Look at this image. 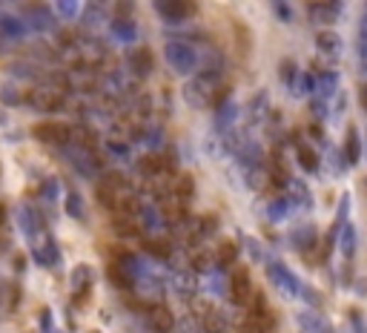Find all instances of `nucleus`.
I'll return each mask as SVG.
<instances>
[{"label":"nucleus","mask_w":367,"mask_h":333,"mask_svg":"<svg viewBox=\"0 0 367 333\" xmlns=\"http://www.w3.org/2000/svg\"><path fill=\"white\" fill-rule=\"evenodd\" d=\"M250 296V276L247 273H236L233 276V299H247Z\"/></svg>","instance_id":"14"},{"label":"nucleus","mask_w":367,"mask_h":333,"mask_svg":"<svg viewBox=\"0 0 367 333\" xmlns=\"http://www.w3.org/2000/svg\"><path fill=\"white\" fill-rule=\"evenodd\" d=\"M358 155H361L358 132H356V129H350V132H347V161H350V164H356V161H358Z\"/></svg>","instance_id":"15"},{"label":"nucleus","mask_w":367,"mask_h":333,"mask_svg":"<svg viewBox=\"0 0 367 333\" xmlns=\"http://www.w3.org/2000/svg\"><path fill=\"white\" fill-rule=\"evenodd\" d=\"M356 49H358L361 66H367V15H364V18H361V23H358V40H356Z\"/></svg>","instance_id":"16"},{"label":"nucleus","mask_w":367,"mask_h":333,"mask_svg":"<svg viewBox=\"0 0 367 333\" xmlns=\"http://www.w3.org/2000/svg\"><path fill=\"white\" fill-rule=\"evenodd\" d=\"M190 187H192V181L184 178V181H181V198H190Z\"/></svg>","instance_id":"30"},{"label":"nucleus","mask_w":367,"mask_h":333,"mask_svg":"<svg viewBox=\"0 0 367 333\" xmlns=\"http://www.w3.org/2000/svg\"><path fill=\"white\" fill-rule=\"evenodd\" d=\"M109 279H112V285H115V288H121V290H124V288L129 290V288L135 285V273H132V271H126L124 264H112V268H109Z\"/></svg>","instance_id":"11"},{"label":"nucleus","mask_w":367,"mask_h":333,"mask_svg":"<svg viewBox=\"0 0 367 333\" xmlns=\"http://www.w3.org/2000/svg\"><path fill=\"white\" fill-rule=\"evenodd\" d=\"M150 322H153V327L155 330H161V333H167V330H172V324H175V319H172V310L167 307V305H155V307H150Z\"/></svg>","instance_id":"8"},{"label":"nucleus","mask_w":367,"mask_h":333,"mask_svg":"<svg viewBox=\"0 0 367 333\" xmlns=\"http://www.w3.org/2000/svg\"><path fill=\"white\" fill-rule=\"evenodd\" d=\"M319 95L322 98H330L333 92H336V72H322V78H319Z\"/></svg>","instance_id":"18"},{"label":"nucleus","mask_w":367,"mask_h":333,"mask_svg":"<svg viewBox=\"0 0 367 333\" xmlns=\"http://www.w3.org/2000/svg\"><path fill=\"white\" fill-rule=\"evenodd\" d=\"M281 72H284L281 78H284L287 84H292V63H284V66H281Z\"/></svg>","instance_id":"29"},{"label":"nucleus","mask_w":367,"mask_h":333,"mask_svg":"<svg viewBox=\"0 0 367 333\" xmlns=\"http://www.w3.org/2000/svg\"><path fill=\"white\" fill-rule=\"evenodd\" d=\"M212 230H215V219L209 216V219H204V222H201V233H198V236H209Z\"/></svg>","instance_id":"28"},{"label":"nucleus","mask_w":367,"mask_h":333,"mask_svg":"<svg viewBox=\"0 0 367 333\" xmlns=\"http://www.w3.org/2000/svg\"><path fill=\"white\" fill-rule=\"evenodd\" d=\"M167 63L172 66V70L178 72V75H190L192 70H195V63H198V52L190 46V43H184V40H172V43H167Z\"/></svg>","instance_id":"1"},{"label":"nucleus","mask_w":367,"mask_h":333,"mask_svg":"<svg viewBox=\"0 0 367 333\" xmlns=\"http://www.w3.org/2000/svg\"><path fill=\"white\" fill-rule=\"evenodd\" d=\"M66 213H69L72 219H84V202H81L78 192H69V195H66Z\"/></svg>","instance_id":"17"},{"label":"nucleus","mask_w":367,"mask_h":333,"mask_svg":"<svg viewBox=\"0 0 367 333\" xmlns=\"http://www.w3.org/2000/svg\"><path fill=\"white\" fill-rule=\"evenodd\" d=\"M155 4V12L167 21V23H181L184 18H187V4L184 0H153Z\"/></svg>","instance_id":"4"},{"label":"nucleus","mask_w":367,"mask_h":333,"mask_svg":"<svg viewBox=\"0 0 367 333\" xmlns=\"http://www.w3.org/2000/svg\"><path fill=\"white\" fill-rule=\"evenodd\" d=\"M112 32H115V38H121V40H126V43H132V40L138 38L135 23L126 21V18H115V21H112Z\"/></svg>","instance_id":"12"},{"label":"nucleus","mask_w":367,"mask_h":333,"mask_svg":"<svg viewBox=\"0 0 367 333\" xmlns=\"http://www.w3.org/2000/svg\"><path fill=\"white\" fill-rule=\"evenodd\" d=\"M236 115H239L236 104H221V109H218V126H230L236 121Z\"/></svg>","instance_id":"20"},{"label":"nucleus","mask_w":367,"mask_h":333,"mask_svg":"<svg viewBox=\"0 0 367 333\" xmlns=\"http://www.w3.org/2000/svg\"><path fill=\"white\" fill-rule=\"evenodd\" d=\"M364 72H367V66H364Z\"/></svg>","instance_id":"31"},{"label":"nucleus","mask_w":367,"mask_h":333,"mask_svg":"<svg viewBox=\"0 0 367 333\" xmlns=\"http://www.w3.org/2000/svg\"><path fill=\"white\" fill-rule=\"evenodd\" d=\"M353 250H356V230H353V227H344V230H341V253L350 258Z\"/></svg>","instance_id":"21"},{"label":"nucleus","mask_w":367,"mask_h":333,"mask_svg":"<svg viewBox=\"0 0 367 333\" xmlns=\"http://www.w3.org/2000/svg\"><path fill=\"white\" fill-rule=\"evenodd\" d=\"M0 32H4L6 38L21 40L26 35V23L21 18H15V15H0Z\"/></svg>","instance_id":"10"},{"label":"nucleus","mask_w":367,"mask_h":333,"mask_svg":"<svg viewBox=\"0 0 367 333\" xmlns=\"http://www.w3.org/2000/svg\"><path fill=\"white\" fill-rule=\"evenodd\" d=\"M23 23H26V29H35V32H52L55 29V15L49 9H43V6H32L26 12Z\"/></svg>","instance_id":"5"},{"label":"nucleus","mask_w":367,"mask_h":333,"mask_svg":"<svg viewBox=\"0 0 367 333\" xmlns=\"http://www.w3.org/2000/svg\"><path fill=\"white\" fill-rule=\"evenodd\" d=\"M316 43H319V49H322L324 55H336V52L341 49V40H339V35H336V32H319Z\"/></svg>","instance_id":"13"},{"label":"nucleus","mask_w":367,"mask_h":333,"mask_svg":"<svg viewBox=\"0 0 367 333\" xmlns=\"http://www.w3.org/2000/svg\"><path fill=\"white\" fill-rule=\"evenodd\" d=\"M35 138H40L43 144L69 147V144H72V132H69L66 126H60V124L49 121V124H40V126H35Z\"/></svg>","instance_id":"3"},{"label":"nucleus","mask_w":367,"mask_h":333,"mask_svg":"<svg viewBox=\"0 0 367 333\" xmlns=\"http://www.w3.org/2000/svg\"><path fill=\"white\" fill-rule=\"evenodd\" d=\"M146 253H153V256H158V258H167V256H170V247L161 244V241H146Z\"/></svg>","instance_id":"25"},{"label":"nucleus","mask_w":367,"mask_h":333,"mask_svg":"<svg viewBox=\"0 0 367 333\" xmlns=\"http://www.w3.org/2000/svg\"><path fill=\"white\" fill-rule=\"evenodd\" d=\"M364 15H367V12H364Z\"/></svg>","instance_id":"32"},{"label":"nucleus","mask_w":367,"mask_h":333,"mask_svg":"<svg viewBox=\"0 0 367 333\" xmlns=\"http://www.w3.org/2000/svg\"><path fill=\"white\" fill-rule=\"evenodd\" d=\"M270 279L281 288V290H290V293H299V282H296V276H292L284 264H270Z\"/></svg>","instance_id":"7"},{"label":"nucleus","mask_w":367,"mask_h":333,"mask_svg":"<svg viewBox=\"0 0 367 333\" xmlns=\"http://www.w3.org/2000/svg\"><path fill=\"white\" fill-rule=\"evenodd\" d=\"M299 161H302V167H305L307 173H316V170H319V158H316L310 150H299Z\"/></svg>","instance_id":"23"},{"label":"nucleus","mask_w":367,"mask_h":333,"mask_svg":"<svg viewBox=\"0 0 367 333\" xmlns=\"http://www.w3.org/2000/svg\"><path fill=\"white\" fill-rule=\"evenodd\" d=\"M129 70H132V75L146 78V75L153 72V55L146 52V49H135V52H129Z\"/></svg>","instance_id":"6"},{"label":"nucleus","mask_w":367,"mask_h":333,"mask_svg":"<svg viewBox=\"0 0 367 333\" xmlns=\"http://www.w3.org/2000/svg\"><path fill=\"white\" fill-rule=\"evenodd\" d=\"M101 21H104V6L89 4V9L84 12V23H87V26H98Z\"/></svg>","instance_id":"22"},{"label":"nucleus","mask_w":367,"mask_h":333,"mask_svg":"<svg viewBox=\"0 0 367 333\" xmlns=\"http://www.w3.org/2000/svg\"><path fill=\"white\" fill-rule=\"evenodd\" d=\"M87 279H89V268H75V273H72V282H75V285H87Z\"/></svg>","instance_id":"27"},{"label":"nucleus","mask_w":367,"mask_h":333,"mask_svg":"<svg viewBox=\"0 0 367 333\" xmlns=\"http://www.w3.org/2000/svg\"><path fill=\"white\" fill-rule=\"evenodd\" d=\"M141 170H143V173H150V175H155V173H161V170H164V161H161V158H155V155H153V158H143V161H141Z\"/></svg>","instance_id":"24"},{"label":"nucleus","mask_w":367,"mask_h":333,"mask_svg":"<svg viewBox=\"0 0 367 333\" xmlns=\"http://www.w3.org/2000/svg\"><path fill=\"white\" fill-rule=\"evenodd\" d=\"M55 6H57V15H60V18L72 21V18L78 15V6H81V0H57Z\"/></svg>","instance_id":"19"},{"label":"nucleus","mask_w":367,"mask_h":333,"mask_svg":"<svg viewBox=\"0 0 367 333\" xmlns=\"http://www.w3.org/2000/svg\"><path fill=\"white\" fill-rule=\"evenodd\" d=\"M69 158H72V164H75V170L78 173H84V175H95V155H89L87 153V147L84 150H69Z\"/></svg>","instance_id":"9"},{"label":"nucleus","mask_w":367,"mask_h":333,"mask_svg":"<svg viewBox=\"0 0 367 333\" xmlns=\"http://www.w3.org/2000/svg\"><path fill=\"white\" fill-rule=\"evenodd\" d=\"M215 84H218V75H215V72H204V75H198L195 81L187 84L184 95H187V101H190L192 107H204V104L215 95Z\"/></svg>","instance_id":"2"},{"label":"nucleus","mask_w":367,"mask_h":333,"mask_svg":"<svg viewBox=\"0 0 367 333\" xmlns=\"http://www.w3.org/2000/svg\"><path fill=\"white\" fill-rule=\"evenodd\" d=\"M236 256H239L236 244H221V253H218V258H221V264H230V261H236Z\"/></svg>","instance_id":"26"}]
</instances>
